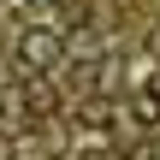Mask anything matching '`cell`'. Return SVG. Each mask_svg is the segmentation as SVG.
<instances>
[{"label": "cell", "mask_w": 160, "mask_h": 160, "mask_svg": "<svg viewBox=\"0 0 160 160\" xmlns=\"http://www.w3.org/2000/svg\"><path fill=\"white\" fill-rule=\"evenodd\" d=\"M59 36L53 30H24V42H18V65H24V77H42V71H53L59 65Z\"/></svg>", "instance_id": "obj_1"}, {"label": "cell", "mask_w": 160, "mask_h": 160, "mask_svg": "<svg viewBox=\"0 0 160 160\" xmlns=\"http://www.w3.org/2000/svg\"><path fill=\"white\" fill-rule=\"evenodd\" d=\"M24 107H30V113H53L59 101H53V89H48L42 77H24Z\"/></svg>", "instance_id": "obj_2"}, {"label": "cell", "mask_w": 160, "mask_h": 160, "mask_svg": "<svg viewBox=\"0 0 160 160\" xmlns=\"http://www.w3.org/2000/svg\"><path fill=\"white\" fill-rule=\"evenodd\" d=\"M137 119H142V125H160V89L137 95Z\"/></svg>", "instance_id": "obj_3"}, {"label": "cell", "mask_w": 160, "mask_h": 160, "mask_svg": "<svg viewBox=\"0 0 160 160\" xmlns=\"http://www.w3.org/2000/svg\"><path fill=\"white\" fill-rule=\"evenodd\" d=\"M107 113H113L107 101H89V107H83V125H89V131H101V125H107Z\"/></svg>", "instance_id": "obj_4"}, {"label": "cell", "mask_w": 160, "mask_h": 160, "mask_svg": "<svg viewBox=\"0 0 160 160\" xmlns=\"http://www.w3.org/2000/svg\"><path fill=\"white\" fill-rule=\"evenodd\" d=\"M148 160H160V142H154V148H148Z\"/></svg>", "instance_id": "obj_5"}]
</instances>
